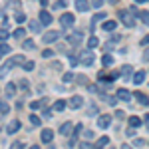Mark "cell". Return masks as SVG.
Masks as SVG:
<instances>
[{
	"label": "cell",
	"mask_w": 149,
	"mask_h": 149,
	"mask_svg": "<svg viewBox=\"0 0 149 149\" xmlns=\"http://www.w3.org/2000/svg\"><path fill=\"white\" fill-rule=\"evenodd\" d=\"M26 60H24V56H14V58H10L8 62H4L2 64V68H0V76H6L8 72L12 70V66H16V64H24Z\"/></svg>",
	"instance_id": "6da1fadb"
},
{
	"label": "cell",
	"mask_w": 149,
	"mask_h": 149,
	"mask_svg": "<svg viewBox=\"0 0 149 149\" xmlns=\"http://www.w3.org/2000/svg\"><path fill=\"white\" fill-rule=\"evenodd\" d=\"M80 64L81 66H92L93 60H95V56H93V52H90V50H84V52H80Z\"/></svg>",
	"instance_id": "7a4b0ae2"
},
{
	"label": "cell",
	"mask_w": 149,
	"mask_h": 149,
	"mask_svg": "<svg viewBox=\"0 0 149 149\" xmlns=\"http://www.w3.org/2000/svg\"><path fill=\"white\" fill-rule=\"evenodd\" d=\"M74 22H76V18H74V14H72V12H64V14L60 16V24H62L64 28H72Z\"/></svg>",
	"instance_id": "3957f363"
},
{
	"label": "cell",
	"mask_w": 149,
	"mask_h": 149,
	"mask_svg": "<svg viewBox=\"0 0 149 149\" xmlns=\"http://www.w3.org/2000/svg\"><path fill=\"white\" fill-rule=\"evenodd\" d=\"M119 18H121V22L125 24V26H129V28L135 24V20H133V12L131 10H121L119 12Z\"/></svg>",
	"instance_id": "277c9868"
},
{
	"label": "cell",
	"mask_w": 149,
	"mask_h": 149,
	"mask_svg": "<svg viewBox=\"0 0 149 149\" xmlns=\"http://www.w3.org/2000/svg\"><path fill=\"white\" fill-rule=\"evenodd\" d=\"M60 32H56V30H50V32H46V34L42 36V40H44V44H54V42H58L60 40Z\"/></svg>",
	"instance_id": "5b68a950"
},
{
	"label": "cell",
	"mask_w": 149,
	"mask_h": 149,
	"mask_svg": "<svg viewBox=\"0 0 149 149\" xmlns=\"http://www.w3.org/2000/svg\"><path fill=\"white\" fill-rule=\"evenodd\" d=\"M68 105L72 107V109H80L81 105H84V100H81V95H72V97H70V102H68Z\"/></svg>",
	"instance_id": "8992f818"
},
{
	"label": "cell",
	"mask_w": 149,
	"mask_h": 149,
	"mask_svg": "<svg viewBox=\"0 0 149 149\" xmlns=\"http://www.w3.org/2000/svg\"><path fill=\"white\" fill-rule=\"evenodd\" d=\"M22 127V123H20V119H12L10 123H8V127H6V133H10V135H14L18 129Z\"/></svg>",
	"instance_id": "52a82bcc"
},
{
	"label": "cell",
	"mask_w": 149,
	"mask_h": 149,
	"mask_svg": "<svg viewBox=\"0 0 149 149\" xmlns=\"http://www.w3.org/2000/svg\"><path fill=\"white\" fill-rule=\"evenodd\" d=\"M81 32H74V34H70V36H66V40H68V44H72V46H78L81 42Z\"/></svg>",
	"instance_id": "ba28073f"
},
{
	"label": "cell",
	"mask_w": 149,
	"mask_h": 149,
	"mask_svg": "<svg viewBox=\"0 0 149 149\" xmlns=\"http://www.w3.org/2000/svg\"><path fill=\"white\" fill-rule=\"evenodd\" d=\"M90 8H92V4H90L88 0H76V10H78V12L84 14V12H88Z\"/></svg>",
	"instance_id": "9c48e42d"
},
{
	"label": "cell",
	"mask_w": 149,
	"mask_h": 149,
	"mask_svg": "<svg viewBox=\"0 0 149 149\" xmlns=\"http://www.w3.org/2000/svg\"><path fill=\"white\" fill-rule=\"evenodd\" d=\"M115 95H117V100H121V102H129V100L133 97V93H129V92L125 90V88L117 90V93H115Z\"/></svg>",
	"instance_id": "30bf717a"
},
{
	"label": "cell",
	"mask_w": 149,
	"mask_h": 149,
	"mask_svg": "<svg viewBox=\"0 0 149 149\" xmlns=\"http://www.w3.org/2000/svg\"><path fill=\"white\" fill-rule=\"evenodd\" d=\"M109 123H111V115H100L97 117V127L105 129V127H109Z\"/></svg>",
	"instance_id": "8fae6325"
},
{
	"label": "cell",
	"mask_w": 149,
	"mask_h": 149,
	"mask_svg": "<svg viewBox=\"0 0 149 149\" xmlns=\"http://www.w3.org/2000/svg\"><path fill=\"white\" fill-rule=\"evenodd\" d=\"M72 123H70V121H66V123H62V125H60V133H62V135H64V137H70V135H72V133H74V131H72Z\"/></svg>",
	"instance_id": "7c38bea8"
},
{
	"label": "cell",
	"mask_w": 149,
	"mask_h": 149,
	"mask_svg": "<svg viewBox=\"0 0 149 149\" xmlns=\"http://www.w3.org/2000/svg\"><path fill=\"white\" fill-rule=\"evenodd\" d=\"M38 18H40V22L44 24V26H50V22H52V14H50L48 10H42Z\"/></svg>",
	"instance_id": "4fadbf2b"
},
{
	"label": "cell",
	"mask_w": 149,
	"mask_h": 149,
	"mask_svg": "<svg viewBox=\"0 0 149 149\" xmlns=\"http://www.w3.org/2000/svg\"><path fill=\"white\" fill-rule=\"evenodd\" d=\"M40 137H42V143H52V139H54V131H52V129H44Z\"/></svg>",
	"instance_id": "5bb4252c"
},
{
	"label": "cell",
	"mask_w": 149,
	"mask_h": 149,
	"mask_svg": "<svg viewBox=\"0 0 149 149\" xmlns=\"http://www.w3.org/2000/svg\"><path fill=\"white\" fill-rule=\"evenodd\" d=\"M133 97L137 100L141 105H149V97L145 95V93H141V92H133Z\"/></svg>",
	"instance_id": "9a60e30c"
},
{
	"label": "cell",
	"mask_w": 149,
	"mask_h": 149,
	"mask_svg": "<svg viewBox=\"0 0 149 149\" xmlns=\"http://www.w3.org/2000/svg\"><path fill=\"white\" fill-rule=\"evenodd\" d=\"M4 93H6V97H8V100H12V97L16 95V84H6Z\"/></svg>",
	"instance_id": "2e32d148"
},
{
	"label": "cell",
	"mask_w": 149,
	"mask_h": 149,
	"mask_svg": "<svg viewBox=\"0 0 149 149\" xmlns=\"http://www.w3.org/2000/svg\"><path fill=\"white\" fill-rule=\"evenodd\" d=\"M143 81H145V72H135V74H133V84L141 86Z\"/></svg>",
	"instance_id": "e0dca14e"
},
{
	"label": "cell",
	"mask_w": 149,
	"mask_h": 149,
	"mask_svg": "<svg viewBox=\"0 0 149 149\" xmlns=\"http://www.w3.org/2000/svg\"><path fill=\"white\" fill-rule=\"evenodd\" d=\"M115 26H117V22H115V20H107V22H103V30L111 32V30H115Z\"/></svg>",
	"instance_id": "ac0fdd59"
},
{
	"label": "cell",
	"mask_w": 149,
	"mask_h": 149,
	"mask_svg": "<svg viewBox=\"0 0 149 149\" xmlns=\"http://www.w3.org/2000/svg\"><path fill=\"white\" fill-rule=\"evenodd\" d=\"M64 107H66V102H64V100H58V102L52 105V109H54V111H62Z\"/></svg>",
	"instance_id": "d6986e66"
},
{
	"label": "cell",
	"mask_w": 149,
	"mask_h": 149,
	"mask_svg": "<svg viewBox=\"0 0 149 149\" xmlns=\"http://www.w3.org/2000/svg\"><path fill=\"white\" fill-rule=\"evenodd\" d=\"M42 26H44L42 22H36V20H32V22H30V30H32V32H40V30H42Z\"/></svg>",
	"instance_id": "ffe728a7"
},
{
	"label": "cell",
	"mask_w": 149,
	"mask_h": 149,
	"mask_svg": "<svg viewBox=\"0 0 149 149\" xmlns=\"http://www.w3.org/2000/svg\"><path fill=\"white\" fill-rule=\"evenodd\" d=\"M22 48H24V50H36V42H34V40H24Z\"/></svg>",
	"instance_id": "44dd1931"
},
{
	"label": "cell",
	"mask_w": 149,
	"mask_h": 149,
	"mask_svg": "<svg viewBox=\"0 0 149 149\" xmlns=\"http://www.w3.org/2000/svg\"><path fill=\"white\" fill-rule=\"evenodd\" d=\"M131 74H133V68H131V66H123V68H121V76H123L125 80L131 76Z\"/></svg>",
	"instance_id": "7402d4cb"
},
{
	"label": "cell",
	"mask_w": 149,
	"mask_h": 149,
	"mask_svg": "<svg viewBox=\"0 0 149 149\" xmlns=\"http://www.w3.org/2000/svg\"><path fill=\"white\" fill-rule=\"evenodd\" d=\"M14 38H16V40H22L24 36H26V32H24V28H16V30H14Z\"/></svg>",
	"instance_id": "603a6c76"
},
{
	"label": "cell",
	"mask_w": 149,
	"mask_h": 149,
	"mask_svg": "<svg viewBox=\"0 0 149 149\" xmlns=\"http://www.w3.org/2000/svg\"><path fill=\"white\" fill-rule=\"evenodd\" d=\"M22 66H24V70H26V72H32V70L36 68V64L32 62V60H26V62H24Z\"/></svg>",
	"instance_id": "cb8c5ba5"
},
{
	"label": "cell",
	"mask_w": 149,
	"mask_h": 149,
	"mask_svg": "<svg viewBox=\"0 0 149 149\" xmlns=\"http://www.w3.org/2000/svg\"><path fill=\"white\" fill-rule=\"evenodd\" d=\"M139 125H141V119L139 117H135V115L129 117V127H139Z\"/></svg>",
	"instance_id": "d4e9b609"
},
{
	"label": "cell",
	"mask_w": 149,
	"mask_h": 149,
	"mask_svg": "<svg viewBox=\"0 0 149 149\" xmlns=\"http://www.w3.org/2000/svg\"><path fill=\"white\" fill-rule=\"evenodd\" d=\"M8 111H10V105L4 100H0V113H8Z\"/></svg>",
	"instance_id": "484cf974"
},
{
	"label": "cell",
	"mask_w": 149,
	"mask_h": 149,
	"mask_svg": "<svg viewBox=\"0 0 149 149\" xmlns=\"http://www.w3.org/2000/svg\"><path fill=\"white\" fill-rule=\"evenodd\" d=\"M8 52H10V46H8L6 42H2V44H0V56H6Z\"/></svg>",
	"instance_id": "4316f807"
},
{
	"label": "cell",
	"mask_w": 149,
	"mask_h": 149,
	"mask_svg": "<svg viewBox=\"0 0 149 149\" xmlns=\"http://www.w3.org/2000/svg\"><path fill=\"white\" fill-rule=\"evenodd\" d=\"M97 44H100V40H97L95 36H92V38L88 40V48H90V50H92V48H95V46H97Z\"/></svg>",
	"instance_id": "83f0119b"
},
{
	"label": "cell",
	"mask_w": 149,
	"mask_h": 149,
	"mask_svg": "<svg viewBox=\"0 0 149 149\" xmlns=\"http://www.w3.org/2000/svg\"><path fill=\"white\" fill-rule=\"evenodd\" d=\"M139 18L145 26H149V12H139Z\"/></svg>",
	"instance_id": "f1b7e54d"
},
{
	"label": "cell",
	"mask_w": 149,
	"mask_h": 149,
	"mask_svg": "<svg viewBox=\"0 0 149 149\" xmlns=\"http://www.w3.org/2000/svg\"><path fill=\"white\" fill-rule=\"evenodd\" d=\"M6 38H8V30H6V26H2L0 28V42H6Z\"/></svg>",
	"instance_id": "f546056e"
},
{
	"label": "cell",
	"mask_w": 149,
	"mask_h": 149,
	"mask_svg": "<svg viewBox=\"0 0 149 149\" xmlns=\"http://www.w3.org/2000/svg\"><path fill=\"white\" fill-rule=\"evenodd\" d=\"M102 62H103V66H111V64H113V58L109 56V54H105V56L102 58Z\"/></svg>",
	"instance_id": "4dcf8cb0"
},
{
	"label": "cell",
	"mask_w": 149,
	"mask_h": 149,
	"mask_svg": "<svg viewBox=\"0 0 149 149\" xmlns=\"http://www.w3.org/2000/svg\"><path fill=\"white\" fill-rule=\"evenodd\" d=\"M107 143H109V137H105V135H103V137L97 139V145H95V147H103V145H107Z\"/></svg>",
	"instance_id": "1f68e13d"
},
{
	"label": "cell",
	"mask_w": 149,
	"mask_h": 149,
	"mask_svg": "<svg viewBox=\"0 0 149 149\" xmlns=\"http://www.w3.org/2000/svg\"><path fill=\"white\" fill-rule=\"evenodd\" d=\"M30 123H32V125H40V123H42V119H40L38 115H30Z\"/></svg>",
	"instance_id": "d6a6232c"
},
{
	"label": "cell",
	"mask_w": 149,
	"mask_h": 149,
	"mask_svg": "<svg viewBox=\"0 0 149 149\" xmlns=\"http://www.w3.org/2000/svg\"><path fill=\"white\" fill-rule=\"evenodd\" d=\"M18 24H22V22H26V16H24L22 12H16V18H14Z\"/></svg>",
	"instance_id": "836d02e7"
},
{
	"label": "cell",
	"mask_w": 149,
	"mask_h": 149,
	"mask_svg": "<svg viewBox=\"0 0 149 149\" xmlns=\"http://www.w3.org/2000/svg\"><path fill=\"white\" fill-rule=\"evenodd\" d=\"M62 80H64V84H68V81H72V80H74V74H72V72L64 74V78H62Z\"/></svg>",
	"instance_id": "e575fe53"
},
{
	"label": "cell",
	"mask_w": 149,
	"mask_h": 149,
	"mask_svg": "<svg viewBox=\"0 0 149 149\" xmlns=\"http://www.w3.org/2000/svg\"><path fill=\"white\" fill-rule=\"evenodd\" d=\"M66 2H68V0H58L56 4H54V8H58V10H62V8L66 6Z\"/></svg>",
	"instance_id": "d590c367"
},
{
	"label": "cell",
	"mask_w": 149,
	"mask_h": 149,
	"mask_svg": "<svg viewBox=\"0 0 149 149\" xmlns=\"http://www.w3.org/2000/svg\"><path fill=\"white\" fill-rule=\"evenodd\" d=\"M103 18H105V14H103V12H100V14H95V16H93V22H92V26L95 22H97V20H103Z\"/></svg>",
	"instance_id": "8d00e7d4"
},
{
	"label": "cell",
	"mask_w": 149,
	"mask_h": 149,
	"mask_svg": "<svg viewBox=\"0 0 149 149\" xmlns=\"http://www.w3.org/2000/svg\"><path fill=\"white\" fill-rule=\"evenodd\" d=\"M52 56H54L52 50H44V52H42V58H46V60H48V58H52Z\"/></svg>",
	"instance_id": "74e56055"
},
{
	"label": "cell",
	"mask_w": 149,
	"mask_h": 149,
	"mask_svg": "<svg viewBox=\"0 0 149 149\" xmlns=\"http://www.w3.org/2000/svg\"><path fill=\"white\" fill-rule=\"evenodd\" d=\"M52 111H54V109H46V105H44V117H46V119H50V117H52Z\"/></svg>",
	"instance_id": "f35d334b"
},
{
	"label": "cell",
	"mask_w": 149,
	"mask_h": 149,
	"mask_svg": "<svg viewBox=\"0 0 149 149\" xmlns=\"http://www.w3.org/2000/svg\"><path fill=\"white\" fill-rule=\"evenodd\" d=\"M18 4H20V0H8V6L10 8H18Z\"/></svg>",
	"instance_id": "ab89813d"
},
{
	"label": "cell",
	"mask_w": 149,
	"mask_h": 149,
	"mask_svg": "<svg viewBox=\"0 0 149 149\" xmlns=\"http://www.w3.org/2000/svg\"><path fill=\"white\" fill-rule=\"evenodd\" d=\"M133 145H135V147H141V145H145V139H135V141H133Z\"/></svg>",
	"instance_id": "60d3db41"
},
{
	"label": "cell",
	"mask_w": 149,
	"mask_h": 149,
	"mask_svg": "<svg viewBox=\"0 0 149 149\" xmlns=\"http://www.w3.org/2000/svg\"><path fill=\"white\" fill-rule=\"evenodd\" d=\"M102 4H103V0H93V2H92V6H93V8H100Z\"/></svg>",
	"instance_id": "b9f144b4"
},
{
	"label": "cell",
	"mask_w": 149,
	"mask_h": 149,
	"mask_svg": "<svg viewBox=\"0 0 149 149\" xmlns=\"http://www.w3.org/2000/svg\"><path fill=\"white\" fill-rule=\"evenodd\" d=\"M143 62H149V46L145 48V52H143Z\"/></svg>",
	"instance_id": "7bdbcfd3"
},
{
	"label": "cell",
	"mask_w": 149,
	"mask_h": 149,
	"mask_svg": "<svg viewBox=\"0 0 149 149\" xmlns=\"http://www.w3.org/2000/svg\"><path fill=\"white\" fill-rule=\"evenodd\" d=\"M115 117H119V119H123V117H125V113H123L121 109H117V111H115Z\"/></svg>",
	"instance_id": "ee69618b"
},
{
	"label": "cell",
	"mask_w": 149,
	"mask_h": 149,
	"mask_svg": "<svg viewBox=\"0 0 149 149\" xmlns=\"http://www.w3.org/2000/svg\"><path fill=\"white\" fill-rule=\"evenodd\" d=\"M12 147H14V149H20V147H24V143H20V141H14V143H12Z\"/></svg>",
	"instance_id": "f6af8a7d"
},
{
	"label": "cell",
	"mask_w": 149,
	"mask_h": 149,
	"mask_svg": "<svg viewBox=\"0 0 149 149\" xmlns=\"http://www.w3.org/2000/svg\"><path fill=\"white\" fill-rule=\"evenodd\" d=\"M141 46H143V48H145V46H149V36H145V38L141 40Z\"/></svg>",
	"instance_id": "bcb514c9"
},
{
	"label": "cell",
	"mask_w": 149,
	"mask_h": 149,
	"mask_svg": "<svg viewBox=\"0 0 149 149\" xmlns=\"http://www.w3.org/2000/svg\"><path fill=\"white\" fill-rule=\"evenodd\" d=\"M133 129H135V127H131V129H127V131H125V135H127V137H133V133H135Z\"/></svg>",
	"instance_id": "7dc6e473"
},
{
	"label": "cell",
	"mask_w": 149,
	"mask_h": 149,
	"mask_svg": "<svg viewBox=\"0 0 149 149\" xmlns=\"http://www.w3.org/2000/svg\"><path fill=\"white\" fill-rule=\"evenodd\" d=\"M20 88H22V90H28V81L22 80V81H20Z\"/></svg>",
	"instance_id": "c3c4849f"
},
{
	"label": "cell",
	"mask_w": 149,
	"mask_h": 149,
	"mask_svg": "<svg viewBox=\"0 0 149 149\" xmlns=\"http://www.w3.org/2000/svg\"><path fill=\"white\" fill-rule=\"evenodd\" d=\"M84 135H86V139H92V137H93L92 131H84Z\"/></svg>",
	"instance_id": "681fc988"
},
{
	"label": "cell",
	"mask_w": 149,
	"mask_h": 149,
	"mask_svg": "<svg viewBox=\"0 0 149 149\" xmlns=\"http://www.w3.org/2000/svg\"><path fill=\"white\" fill-rule=\"evenodd\" d=\"M76 80H78V81H80V84H81V81H88V78H86V76H78Z\"/></svg>",
	"instance_id": "f907efd6"
},
{
	"label": "cell",
	"mask_w": 149,
	"mask_h": 149,
	"mask_svg": "<svg viewBox=\"0 0 149 149\" xmlns=\"http://www.w3.org/2000/svg\"><path fill=\"white\" fill-rule=\"evenodd\" d=\"M119 40H121V36H119V34H115L113 38H111V42H119Z\"/></svg>",
	"instance_id": "816d5d0a"
},
{
	"label": "cell",
	"mask_w": 149,
	"mask_h": 149,
	"mask_svg": "<svg viewBox=\"0 0 149 149\" xmlns=\"http://www.w3.org/2000/svg\"><path fill=\"white\" fill-rule=\"evenodd\" d=\"M40 4H42V6H48V0H40Z\"/></svg>",
	"instance_id": "f5cc1de1"
},
{
	"label": "cell",
	"mask_w": 149,
	"mask_h": 149,
	"mask_svg": "<svg viewBox=\"0 0 149 149\" xmlns=\"http://www.w3.org/2000/svg\"><path fill=\"white\" fill-rule=\"evenodd\" d=\"M107 2H109V4H117L119 0H107Z\"/></svg>",
	"instance_id": "db71d44e"
},
{
	"label": "cell",
	"mask_w": 149,
	"mask_h": 149,
	"mask_svg": "<svg viewBox=\"0 0 149 149\" xmlns=\"http://www.w3.org/2000/svg\"><path fill=\"white\" fill-rule=\"evenodd\" d=\"M145 123H147V125H149V113L145 115Z\"/></svg>",
	"instance_id": "11a10c76"
},
{
	"label": "cell",
	"mask_w": 149,
	"mask_h": 149,
	"mask_svg": "<svg viewBox=\"0 0 149 149\" xmlns=\"http://www.w3.org/2000/svg\"><path fill=\"white\" fill-rule=\"evenodd\" d=\"M135 2H137V4H141V2H145V0H135Z\"/></svg>",
	"instance_id": "9f6ffc18"
}]
</instances>
